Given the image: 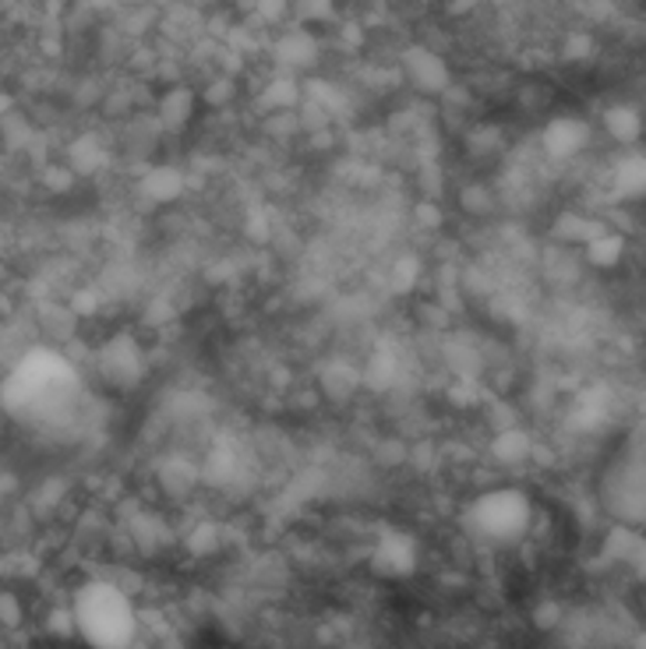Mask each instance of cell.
Here are the masks:
<instances>
[{
    "label": "cell",
    "instance_id": "1",
    "mask_svg": "<svg viewBox=\"0 0 646 649\" xmlns=\"http://www.w3.org/2000/svg\"><path fill=\"white\" fill-rule=\"evenodd\" d=\"M74 625L92 649H127L139 639V615L117 586L92 583L74 597Z\"/></svg>",
    "mask_w": 646,
    "mask_h": 649
},
{
    "label": "cell",
    "instance_id": "2",
    "mask_svg": "<svg viewBox=\"0 0 646 649\" xmlns=\"http://www.w3.org/2000/svg\"><path fill=\"white\" fill-rule=\"evenodd\" d=\"M530 523V505L516 491H491L488 498L473 505V526L491 540H512L520 537Z\"/></svg>",
    "mask_w": 646,
    "mask_h": 649
},
{
    "label": "cell",
    "instance_id": "3",
    "mask_svg": "<svg viewBox=\"0 0 646 649\" xmlns=\"http://www.w3.org/2000/svg\"><path fill=\"white\" fill-rule=\"evenodd\" d=\"M403 68L413 89L421 92H445L449 89V68L434 50L428 47H410L403 53Z\"/></svg>",
    "mask_w": 646,
    "mask_h": 649
},
{
    "label": "cell",
    "instance_id": "4",
    "mask_svg": "<svg viewBox=\"0 0 646 649\" xmlns=\"http://www.w3.org/2000/svg\"><path fill=\"white\" fill-rule=\"evenodd\" d=\"M583 142H586V131H583L580 121H555L547 127V135H544L547 152H551V156H558V159L576 156Z\"/></svg>",
    "mask_w": 646,
    "mask_h": 649
},
{
    "label": "cell",
    "instance_id": "5",
    "mask_svg": "<svg viewBox=\"0 0 646 649\" xmlns=\"http://www.w3.org/2000/svg\"><path fill=\"white\" fill-rule=\"evenodd\" d=\"M607 135H615L618 142H633L639 135V113L633 106H612L604 113Z\"/></svg>",
    "mask_w": 646,
    "mask_h": 649
}]
</instances>
